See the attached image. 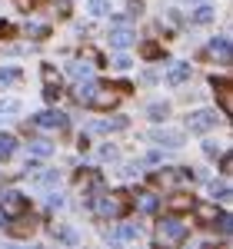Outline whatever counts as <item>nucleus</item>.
Segmentation results:
<instances>
[{
	"label": "nucleus",
	"instance_id": "5",
	"mask_svg": "<svg viewBox=\"0 0 233 249\" xmlns=\"http://www.w3.org/2000/svg\"><path fill=\"white\" fill-rule=\"evenodd\" d=\"M160 239H167V243H183V239H187V223H180L176 216H163V219H160Z\"/></svg>",
	"mask_w": 233,
	"mask_h": 249
},
{
	"label": "nucleus",
	"instance_id": "14",
	"mask_svg": "<svg viewBox=\"0 0 233 249\" xmlns=\"http://www.w3.org/2000/svg\"><path fill=\"white\" fill-rule=\"evenodd\" d=\"M134 206L140 213H156V206H160V196L156 193H136L134 196Z\"/></svg>",
	"mask_w": 233,
	"mask_h": 249
},
{
	"label": "nucleus",
	"instance_id": "13",
	"mask_svg": "<svg viewBox=\"0 0 233 249\" xmlns=\"http://www.w3.org/2000/svg\"><path fill=\"white\" fill-rule=\"evenodd\" d=\"M190 210L196 213V219L203 223V226H214V219H216V203H196L194 199V206Z\"/></svg>",
	"mask_w": 233,
	"mask_h": 249
},
{
	"label": "nucleus",
	"instance_id": "35",
	"mask_svg": "<svg viewBox=\"0 0 233 249\" xmlns=\"http://www.w3.org/2000/svg\"><path fill=\"white\" fill-rule=\"evenodd\" d=\"M47 203H50V210H60V206H63V196H60V193H50Z\"/></svg>",
	"mask_w": 233,
	"mask_h": 249
},
{
	"label": "nucleus",
	"instance_id": "20",
	"mask_svg": "<svg viewBox=\"0 0 233 249\" xmlns=\"http://www.w3.org/2000/svg\"><path fill=\"white\" fill-rule=\"evenodd\" d=\"M127 126H130L127 116H114V120H100V123H97L100 133H114V130H127Z\"/></svg>",
	"mask_w": 233,
	"mask_h": 249
},
{
	"label": "nucleus",
	"instance_id": "39",
	"mask_svg": "<svg viewBox=\"0 0 233 249\" xmlns=\"http://www.w3.org/2000/svg\"><path fill=\"white\" fill-rule=\"evenodd\" d=\"M7 219H10V216H7V213L0 210V230H3V226H7Z\"/></svg>",
	"mask_w": 233,
	"mask_h": 249
},
{
	"label": "nucleus",
	"instance_id": "27",
	"mask_svg": "<svg viewBox=\"0 0 233 249\" xmlns=\"http://www.w3.org/2000/svg\"><path fill=\"white\" fill-rule=\"evenodd\" d=\"M214 223H220V232H223V236H230V230H233V216L230 213H216Z\"/></svg>",
	"mask_w": 233,
	"mask_h": 249
},
{
	"label": "nucleus",
	"instance_id": "21",
	"mask_svg": "<svg viewBox=\"0 0 233 249\" xmlns=\"http://www.w3.org/2000/svg\"><path fill=\"white\" fill-rule=\"evenodd\" d=\"M190 206H194V199H190V196H183V193H176V196L167 199V210H170V213H187Z\"/></svg>",
	"mask_w": 233,
	"mask_h": 249
},
{
	"label": "nucleus",
	"instance_id": "15",
	"mask_svg": "<svg viewBox=\"0 0 233 249\" xmlns=\"http://www.w3.org/2000/svg\"><path fill=\"white\" fill-rule=\"evenodd\" d=\"M154 140L160 143V146H170V150H176V146H183V133H176V130H156Z\"/></svg>",
	"mask_w": 233,
	"mask_h": 249
},
{
	"label": "nucleus",
	"instance_id": "4",
	"mask_svg": "<svg viewBox=\"0 0 233 249\" xmlns=\"http://www.w3.org/2000/svg\"><path fill=\"white\" fill-rule=\"evenodd\" d=\"M116 100H120V93H114L110 87L97 83V87H94V93H90V100H87V107H90V110H114Z\"/></svg>",
	"mask_w": 233,
	"mask_h": 249
},
{
	"label": "nucleus",
	"instance_id": "6",
	"mask_svg": "<svg viewBox=\"0 0 233 249\" xmlns=\"http://www.w3.org/2000/svg\"><path fill=\"white\" fill-rule=\"evenodd\" d=\"M0 210L7 213V216H20V213H27V196L17 190H3L0 193Z\"/></svg>",
	"mask_w": 233,
	"mask_h": 249
},
{
	"label": "nucleus",
	"instance_id": "9",
	"mask_svg": "<svg viewBox=\"0 0 233 249\" xmlns=\"http://www.w3.org/2000/svg\"><path fill=\"white\" fill-rule=\"evenodd\" d=\"M40 73H43V83H47V87H43V96L54 103V100L60 96V73L50 67V63H43V70H40Z\"/></svg>",
	"mask_w": 233,
	"mask_h": 249
},
{
	"label": "nucleus",
	"instance_id": "11",
	"mask_svg": "<svg viewBox=\"0 0 233 249\" xmlns=\"http://www.w3.org/2000/svg\"><path fill=\"white\" fill-rule=\"evenodd\" d=\"M187 80H190V63L174 60V63L167 67V83H170V87H180V83H187Z\"/></svg>",
	"mask_w": 233,
	"mask_h": 249
},
{
	"label": "nucleus",
	"instance_id": "17",
	"mask_svg": "<svg viewBox=\"0 0 233 249\" xmlns=\"http://www.w3.org/2000/svg\"><path fill=\"white\" fill-rule=\"evenodd\" d=\"M114 239H120V243H136V239H140V226H136V223H120V230L114 232Z\"/></svg>",
	"mask_w": 233,
	"mask_h": 249
},
{
	"label": "nucleus",
	"instance_id": "40",
	"mask_svg": "<svg viewBox=\"0 0 233 249\" xmlns=\"http://www.w3.org/2000/svg\"><path fill=\"white\" fill-rule=\"evenodd\" d=\"M183 3H203V0H183Z\"/></svg>",
	"mask_w": 233,
	"mask_h": 249
},
{
	"label": "nucleus",
	"instance_id": "2",
	"mask_svg": "<svg viewBox=\"0 0 233 249\" xmlns=\"http://www.w3.org/2000/svg\"><path fill=\"white\" fill-rule=\"evenodd\" d=\"M150 179H154L156 186L170 190V186H190L196 176H194V170H187V166H170V170H156Z\"/></svg>",
	"mask_w": 233,
	"mask_h": 249
},
{
	"label": "nucleus",
	"instance_id": "10",
	"mask_svg": "<svg viewBox=\"0 0 233 249\" xmlns=\"http://www.w3.org/2000/svg\"><path fill=\"white\" fill-rule=\"evenodd\" d=\"M3 230L10 232V236H30V232L37 230V219H34V216H27V213H20L17 223H10V219H7V226H3Z\"/></svg>",
	"mask_w": 233,
	"mask_h": 249
},
{
	"label": "nucleus",
	"instance_id": "18",
	"mask_svg": "<svg viewBox=\"0 0 233 249\" xmlns=\"http://www.w3.org/2000/svg\"><path fill=\"white\" fill-rule=\"evenodd\" d=\"M214 17H216V10L210 7V3H207V0H203V3L196 7L194 14H190V23H210Z\"/></svg>",
	"mask_w": 233,
	"mask_h": 249
},
{
	"label": "nucleus",
	"instance_id": "34",
	"mask_svg": "<svg viewBox=\"0 0 233 249\" xmlns=\"http://www.w3.org/2000/svg\"><path fill=\"white\" fill-rule=\"evenodd\" d=\"M203 153H207V156H220V153H223V146H216V143H203Z\"/></svg>",
	"mask_w": 233,
	"mask_h": 249
},
{
	"label": "nucleus",
	"instance_id": "33",
	"mask_svg": "<svg viewBox=\"0 0 233 249\" xmlns=\"http://www.w3.org/2000/svg\"><path fill=\"white\" fill-rule=\"evenodd\" d=\"M143 57H160V47H156V43H143Z\"/></svg>",
	"mask_w": 233,
	"mask_h": 249
},
{
	"label": "nucleus",
	"instance_id": "1",
	"mask_svg": "<svg viewBox=\"0 0 233 249\" xmlns=\"http://www.w3.org/2000/svg\"><path fill=\"white\" fill-rule=\"evenodd\" d=\"M87 203H90V210L97 213L100 219H120L123 213H127V196L123 193H94V196H87Z\"/></svg>",
	"mask_w": 233,
	"mask_h": 249
},
{
	"label": "nucleus",
	"instance_id": "32",
	"mask_svg": "<svg viewBox=\"0 0 233 249\" xmlns=\"http://www.w3.org/2000/svg\"><path fill=\"white\" fill-rule=\"evenodd\" d=\"M127 10H130V17H140V14H143V3H140V0H130Z\"/></svg>",
	"mask_w": 233,
	"mask_h": 249
},
{
	"label": "nucleus",
	"instance_id": "12",
	"mask_svg": "<svg viewBox=\"0 0 233 249\" xmlns=\"http://www.w3.org/2000/svg\"><path fill=\"white\" fill-rule=\"evenodd\" d=\"M207 53H210V57H220L223 63H230V37H227V34H223V37H214L210 47H207Z\"/></svg>",
	"mask_w": 233,
	"mask_h": 249
},
{
	"label": "nucleus",
	"instance_id": "37",
	"mask_svg": "<svg viewBox=\"0 0 233 249\" xmlns=\"http://www.w3.org/2000/svg\"><path fill=\"white\" fill-rule=\"evenodd\" d=\"M114 67H116V70H127V67H134V63H130V57H116Z\"/></svg>",
	"mask_w": 233,
	"mask_h": 249
},
{
	"label": "nucleus",
	"instance_id": "8",
	"mask_svg": "<svg viewBox=\"0 0 233 249\" xmlns=\"http://www.w3.org/2000/svg\"><path fill=\"white\" fill-rule=\"evenodd\" d=\"M210 83H214V93L220 96V113H223V116H230V113H233V93H230V80H227V77H214Z\"/></svg>",
	"mask_w": 233,
	"mask_h": 249
},
{
	"label": "nucleus",
	"instance_id": "3",
	"mask_svg": "<svg viewBox=\"0 0 233 249\" xmlns=\"http://www.w3.org/2000/svg\"><path fill=\"white\" fill-rule=\"evenodd\" d=\"M216 123H220V113L216 110H194L187 116V130L190 133H210Z\"/></svg>",
	"mask_w": 233,
	"mask_h": 249
},
{
	"label": "nucleus",
	"instance_id": "38",
	"mask_svg": "<svg viewBox=\"0 0 233 249\" xmlns=\"http://www.w3.org/2000/svg\"><path fill=\"white\" fill-rule=\"evenodd\" d=\"M103 160H116V150H114V146H103Z\"/></svg>",
	"mask_w": 233,
	"mask_h": 249
},
{
	"label": "nucleus",
	"instance_id": "26",
	"mask_svg": "<svg viewBox=\"0 0 233 249\" xmlns=\"http://www.w3.org/2000/svg\"><path fill=\"white\" fill-rule=\"evenodd\" d=\"M30 153H34V156H50V153H54V146H50L47 140H34V143H30Z\"/></svg>",
	"mask_w": 233,
	"mask_h": 249
},
{
	"label": "nucleus",
	"instance_id": "16",
	"mask_svg": "<svg viewBox=\"0 0 233 249\" xmlns=\"http://www.w3.org/2000/svg\"><path fill=\"white\" fill-rule=\"evenodd\" d=\"M134 43V30H127V27H116V30H110V47H116V50H127Z\"/></svg>",
	"mask_w": 233,
	"mask_h": 249
},
{
	"label": "nucleus",
	"instance_id": "36",
	"mask_svg": "<svg viewBox=\"0 0 233 249\" xmlns=\"http://www.w3.org/2000/svg\"><path fill=\"white\" fill-rule=\"evenodd\" d=\"M14 34V23H7V20H0V40L3 37H10Z\"/></svg>",
	"mask_w": 233,
	"mask_h": 249
},
{
	"label": "nucleus",
	"instance_id": "22",
	"mask_svg": "<svg viewBox=\"0 0 233 249\" xmlns=\"http://www.w3.org/2000/svg\"><path fill=\"white\" fill-rule=\"evenodd\" d=\"M147 113H150L154 123H163V120L170 116V103H150V107H147Z\"/></svg>",
	"mask_w": 233,
	"mask_h": 249
},
{
	"label": "nucleus",
	"instance_id": "23",
	"mask_svg": "<svg viewBox=\"0 0 233 249\" xmlns=\"http://www.w3.org/2000/svg\"><path fill=\"white\" fill-rule=\"evenodd\" d=\"M14 150H17V140H14L10 133H0V160H10Z\"/></svg>",
	"mask_w": 233,
	"mask_h": 249
},
{
	"label": "nucleus",
	"instance_id": "30",
	"mask_svg": "<svg viewBox=\"0 0 233 249\" xmlns=\"http://www.w3.org/2000/svg\"><path fill=\"white\" fill-rule=\"evenodd\" d=\"M70 77H74V80L90 77V63H70Z\"/></svg>",
	"mask_w": 233,
	"mask_h": 249
},
{
	"label": "nucleus",
	"instance_id": "7",
	"mask_svg": "<svg viewBox=\"0 0 233 249\" xmlns=\"http://www.w3.org/2000/svg\"><path fill=\"white\" fill-rule=\"evenodd\" d=\"M34 126H40V130H67V113H60V110H43V113L34 116Z\"/></svg>",
	"mask_w": 233,
	"mask_h": 249
},
{
	"label": "nucleus",
	"instance_id": "19",
	"mask_svg": "<svg viewBox=\"0 0 233 249\" xmlns=\"http://www.w3.org/2000/svg\"><path fill=\"white\" fill-rule=\"evenodd\" d=\"M50 236H54V239H60V243H67V246H74V243L80 239L74 230H67V226H60V223H54V226H50Z\"/></svg>",
	"mask_w": 233,
	"mask_h": 249
},
{
	"label": "nucleus",
	"instance_id": "24",
	"mask_svg": "<svg viewBox=\"0 0 233 249\" xmlns=\"http://www.w3.org/2000/svg\"><path fill=\"white\" fill-rule=\"evenodd\" d=\"M87 10L94 17H107L110 14V0H87Z\"/></svg>",
	"mask_w": 233,
	"mask_h": 249
},
{
	"label": "nucleus",
	"instance_id": "31",
	"mask_svg": "<svg viewBox=\"0 0 233 249\" xmlns=\"http://www.w3.org/2000/svg\"><path fill=\"white\" fill-rule=\"evenodd\" d=\"M27 34H34L37 40H43L47 37V27H43V23H27Z\"/></svg>",
	"mask_w": 233,
	"mask_h": 249
},
{
	"label": "nucleus",
	"instance_id": "28",
	"mask_svg": "<svg viewBox=\"0 0 233 249\" xmlns=\"http://www.w3.org/2000/svg\"><path fill=\"white\" fill-rule=\"evenodd\" d=\"M17 80H20V70H14V67L0 70V87H10V83H17Z\"/></svg>",
	"mask_w": 233,
	"mask_h": 249
},
{
	"label": "nucleus",
	"instance_id": "25",
	"mask_svg": "<svg viewBox=\"0 0 233 249\" xmlns=\"http://www.w3.org/2000/svg\"><path fill=\"white\" fill-rule=\"evenodd\" d=\"M20 110H23V103H20V100H3V103H0V120L20 113Z\"/></svg>",
	"mask_w": 233,
	"mask_h": 249
},
{
	"label": "nucleus",
	"instance_id": "29",
	"mask_svg": "<svg viewBox=\"0 0 233 249\" xmlns=\"http://www.w3.org/2000/svg\"><path fill=\"white\" fill-rule=\"evenodd\" d=\"M210 193H214V199H220V203H227V199H230V186H227V183H214Z\"/></svg>",
	"mask_w": 233,
	"mask_h": 249
}]
</instances>
